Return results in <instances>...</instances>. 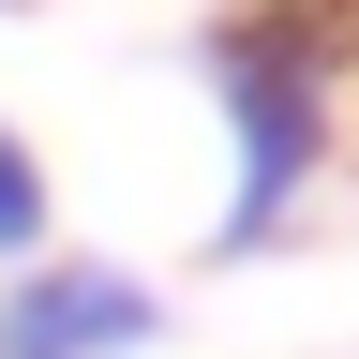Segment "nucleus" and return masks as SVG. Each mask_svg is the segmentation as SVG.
<instances>
[{"instance_id": "2", "label": "nucleus", "mask_w": 359, "mask_h": 359, "mask_svg": "<svg viewBox=\"0 0 359 359\" xmlns=\"http://www.w3.org/2000/svg\"><path fill=\"white\" fill-rule=\"evenodd\" d=\"M165 344V285L120 255H30L0 269V359H150Z\"/></svg>"}, {"instance_id": "3", "label": "nucleus", "mask_w": 359, "mask_h": 359, "mask_svg": "<svg viewBox=\"0 0 359 359\" xmlns=\"http://www.w3.org/2000/svg\"><path fill=\"white\" fill-rule=\"evenodd\" d=\"M30 255H60V180H45V150L0 120V269H30Z\"/></svg>"}, {"instance_id": "1", "label": "nucleus", "mask_w": 359, "mask_h": 359, "mask_svg": "<svg viewBox=\"0 0 359 359\" xmlns=\"http://www.w3.org/2000/svg\"><path fill=\"white\" fill-rule=\"evenodd\" d=\"M210 105H224V210L210 255H269L314 210V180L344 150V30L314 0H255L210 30Z\"/></svg>"}]
</instances>
